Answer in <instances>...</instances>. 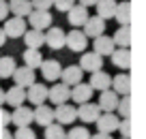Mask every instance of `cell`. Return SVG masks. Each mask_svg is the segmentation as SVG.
<instances>
[{"instance_id":"30bf717a","label":"cell","mask_w":146,"mask_h":139,"mask_svg":"<svg viewBox=\"0 0 146 139\" xmlns=\"http://www.w3.org/2000/svg\"><path fill=\"white\" fill-rule=\"evenodd\" d=\"M82 32L86 36H92V39L99 36V34H103V32H105V19L99 17V15H95V17L88 15L86 22H84V26H82Z\"/></svg>"},{"instance_id":"5b68a950","label":"cell","mask_w":146,"mask_h":139,"mask_svg":"<svg viewBox=\"0 0 146 139\" xmlns=\"http://www.w3.org/2000/svg\"><path fill=\"white\" fill-rule=\"evenodd\" d=\"M78 120V116H75V107L73 105H67V103H60L56 105L54 109V122H58V124H73V122Z\"/></svg>"},{"instance_id":"4316f807","label":"cell","mask_w":146,"mask_h":139,"mask_svg":"<svg viewBox=\"0 0 146 139\" xmlns=\"http://www.w3.org/2000/svg\"><path fill=\"white\" fill-rule=\"evenodd\" d=\"M116 47H129L131 45V26H120L112 36Z\"/></svg>"},{"instance_id":"60d3db41","label":"cell","mask_w":146,"mask_h":139,"mask_svg":"<svg viewBox=\"0 0 146 139\" xmlns=\"http://www.w3.org/2000/svg\"><path fill=\"white\" fill-rule=\"evenodd\" d=\"M0 139H13V133H11L7 126H2V128H0Z\"/></svg>"},{"instance_id":"3957f363","label":"cell","mask_w":146,"mask_h":139,"mask_svg":"<svg viewBox=\"0 0 146 139\" xmlns=\"http://www.w3.org/2000/svg\"><path fill=\"white\" fill-rule=\"evenodd\" d=\"M26 17H28V22H30V28H36V30H45V28L52 26V13L50 11L32 9Z\"/></svg>"},{"instance_id":"d590c367","label":"cell","mask_w":146,"mask_h":139,"mask_svg":"<svg viewBox=\"0 0 146 139\" xmlns=\"http://www.w3.org/2000/svg\"><path fill=\"white\" fill-rule=\"evenodd\" d=\"M116 130H120L123 137H131V122H129V118H120L118 120V128Z\"/></svg>"},{"instance_id":"7402d4cb","label":"cell","mask_w":146,"mask_h":139,"mask_svg":"<svg viewBox=\"0 0 146 139\" xmlns=\"http://www.w3.org/2000/svg\"><path fill=\"white\" fill-rule=\"evenodd\" d=\"M88 84H90L92 90H99V92H101V90H108L110 86H112V77H110L105 71L99 69V71L90 73V81H88Z\"/></svg>"},{"instance_id":"f6af8a7d","label":"cell","mask_w":146,"mask_h":139,"mask_svg":"<svg viewBox=\"0 0 146 139\" xmlns=\"http://www.w3.org/2000/svg\"><path fill=\"white\" fill-rule=\"evenodd\" d=\"M0 105H5V90L0 88Z\"/></svg>"},{"instance_id":"44dd1931","label":"cell","mask_w":146,"mask_h":139,"mask_svg":"<svg viewBox=\"0 0 146 139\" xmlns=\"http://www.w3.org/2000/svg\"><path fill=\"white\" fill-rule=\"evenodd\" d=\"M22 39H24V43H26V47H35V49H39V47L45 43V32L36 30V28H30V30H24Z\"/></svg>"},{"instance_id":"d6986e66","label":"cell","mask_w":146,"mask_h":139,"mask_svg":"<svg viewBox=\"0 0 146 139\" xmlns=\"http://www.w3.org/2000/svg\"><path fill=\"white\" fill-rule=\"evenodd\" d=\"M26 101V88H19V86H11L5 92V103L11 107H19Z\"/></svg>"},{"instance_id":"7c38bea8","label":"cell","mask_w":146,"mask_h":139,"mask_svg":"<svg viewBox=\"0 0 146 139\" xmlns=\"http://www.w3.org/2000/svg\"><path fill=\"white\" fill-rule=\"evenodd\" d=\"M32 122H36L39 126H47L54 122V109L47 107L45 103L41 105H35V109H32Z\"/></svg>"},{"instance_id":"ac0fdd59","label":"cell","mask_w":146,"mask_h":139,"mask_svg":"<svg viewBox=\"0 0 146 139\" xmlns=\"http://www.w3.org/2000/svg\"><path fill=\"white\" fill-rule=\"evenodd\" d=\"M67 15H69V24H71L73 28H80V26H84V22H86V17H88V7H84V5H73L71 9L67 11Z\"/></svg>"},{"instance_id":"836d02e7","label":"cell","mask_w":146,"mask_h":139,"mask_svg":"<svg viewBox=\"0 0 146 139\" xmlns=\"http://www.w3.org/2000/svg\"><path fill=\"white\" fill-rule=\"evenodd\" d=\"M64 139H90V133H88L86 126H73V128L64 135Z\"/></svg>"},{"instance_id":"2e32d148","label":"cell","mask_w":146,"mask_h":139,"mask_svg":"<svg viewBox=\"0 0 146 139\" xmlns=\"http://www.w3.org/2000/svg\"><path fill=\"white\" fill-rule=\"evenodd\" d=\"M118 96L120 94H116L112 88H108V90H101V96H99V109L101 111H116V105H118Z\"/></svg>"},{"instance_id":"603a6c76","label":"cell","mask_w":146,"mask_h":139,"mask_svg":"<svg viewBox=\"0 0 146 139\" xmlns=\"http://www.w3.org/2000/svg\"><path fill=\"white\" fill-rule=\"evenodd\" d=\"M82 75H84V71L80 69V64H71V67H67V69H62V71H60L62 84H67V86L80 84V81H82Z\"/></svg>"},{"instance_id":"8992f818","label":"cell","mask_w":146,"mask_h":139,"mask_svg":"<svg viewBox=\"0 0 146 139\" xmlns=\"http://www.w3.org/2000/svg\"><path fill=\"white\" fill-rule=\"evenodd\" d=\"M13 81H15V86H19V88H28L30 84H35L36 81V77H35V69H30V67H15V71H13Z\"/></svg>"},{"instance_id":"7bdbcfd3","label":"cell","mask_w":146,"mask_h":139,"mask_svg":"<svg viewBox=\"0 0 146 139\" xmlns=\"http://www.w3.org/2000/svg\"><path fill=\"white\" fill-rule=\"evenodd\" d=\"M97 0H80V5H84V7H92Z\"/></svg>"},{"instance_id":"b9f144b4","label":"cell","mask_w":146,"mask_h":139,"mask_svg":"<svg viewBox=\"0 0 146 139\" xmlns=\"http://www.w3.org/2000/svg\"><path fill=\"white\" fill-rule=\"evenodd\" d=\"M90 139H112V137H110V133H99L97 130L95 135H90Z\"/></svg>"},{"instance_id":"8d00e7d4","label":"cell","mask_w":146,"mask_h":139,"mask_svg":"<svg viewBox=\"0 0 146 139\" xmlns=\"http://www.w3.org/2000/svg\"><path fill=\"white\" fill-rule=\"evenodd\" d=\"M32 9H41V11H50L54 7V0H30Z\"/></svg>"},{"instance_id":"484cf974","label":"cell","mask_w":146,"mask_h":139,"mask_svg":"<svg viewBox=\"0 0 146 139\" xmlns=\"http://www.w3.org/2000/svg\"><path fill=\"white\" fill-rule=\"evenodd\" d=\"M114 19L120 24V26H129V24H131V2H129V0H125V2H116Z\"/></svg>"},{"instance_id":"52a82bcc","label":"cell","mask_w":146,"mask_h":139,"mask_svg":"<svg viewBox=\"0 0 146 139\" xmlns=\"http://www.w3.org/2000/svg\"><path fill=\"white\" fill-rule=\"evenodd\" d=\"M24 30H26V19L24 17H11V19H5V28H2V32L7 34V39H19V36L24 34Z\"/></svg>"},{"instance_id":"cb8c5ba5","label":"cell","mask_w":146,"mask_h":139,"mask_svg":"<svg viewBox=\"0 0 146 139\" xmlns=\"http://www.w3.org/2000/svg\"><path fill=\"white\" fill-rule=\"evenodd\" d=\"M114 41H112V36H108V34H99V36H95V43H92V49L97 51V54H101V56H110L112 51H114Z\"/></svg>"},{"instance_id":"8fae6325","label":"cell","mask_w":146,"mask_h":139,"mask_svg":"<svg viewBox=\"0 0 146 139\" xmlns=\"http://www.w3.org/2000/svg\"><path fill=\"white\" fill-rule=\"evenodd\" d=\"M69 94H71V86H67V84H56V86H52V88H47V99L54 105L67 103Z\"/></svg>"},{"instance_id":"d4e9b609","label":"cell","mask_w":146,"mask_h":139,"mask_svg":"<svg viewBox=\"0 0 146 139\" xmlns=\"http://www.w3.org/2000/svg\"><path fill=\"white\" fill-rule=\"evenodd\" d=\"M110 88L114 90L116 94H131V77L127 75V73H120V75H116L114 79H112V86Z\"/></svg>"},{"instance_id":"4fadbf2b","label":"cell","mask_w":146,"mask_h":139,"mask_svg":"<svg viewBox=\"0 0 146 139\" xmlns=\"http://www.w3.org/2000/svg\"><path fill=\"white\" fill-rule=\"evenodd\" d=\"M39 69H41V75H43L45 81H58L60 79L62 67H60L58 60H43V62L39 64Z\"/></svg>"},{"instance_id":"e575fe53","label":"cell","mask_w":146,"mask_h":139,"mask_svg":"<svg viewBox=\"0 0 146 139\" xmlns=\"http://www.w3.org/2000/svg\"><path fill=\"white\" fill-rule=\"evenodd\" d=\"M13 139H36V133L30 126H17V130L13 133Z\"/></svg>"},{"instance_id":"ab89813d","label":"cell","mask_w":146,"mask_h":139,"mask_svg":"<svg viewBox=\"0 0 146 139\" xmlns=\"http://www.w3.org/2000/svg\"><path fill=\"white\" fill-rule=\"evenodd\" d=\"M7 15H9V5H7V0H0V22H5Z\"/></svg>"},{"instance_id":"277c9868","label":"cell","mask_w":146,"mask_h":139,"mask_svg":"<svg viewBox=\"0 0 146 139\" xmlns=\"http://www.w3.org/2000/svg\"><path fill=\"white\" fill-rule=\"evenodd\" d=\"M80 69H82V71H88V73L103 69V56L97 54L95 49L92 51H84L82 58H80Z\"/></svg>"},{"instance_id":"d6a6232c","label":"cell","mask_w":146,"mask_h":139,"mask_svg":"<svg viewBox=\"0 0 146 139\" xmlns=\"http://www.w3.org/2000/svg\"><path fill=\"white\" fill-rule=\"evenodd\" d=\"M116 111H118V116H120V118H129V113H131V96H129V94L118 96Z\"/></svg>"},{"instance_id":"ee69618b","label":"cell","mask_w":146,"mask_h":139,"mask_svg":"<svg viewBox=\"0 0 146 139\" xmlns=\"http://www.w3.org/2000/svg\"><path fill=\"white\" fill-rule=\"evenodd\" d=\"M5 43H7V34L2 32V28H0V47H2Z\"/></svg>"},{"instance_id":"f1b7e54d","label":"cell","mask_w":146,"mask_h":139,"mask_svg":"<svg viewBox=\"0 0 146 139\" xmlns=\"http://www.w3.org/2000/svg\"><path fill=\"white\" fill-rule=\"evenodd\" d=\"M97 15L103 19L114 17V11H116V0H97Z\"/></svg>"},{"instance_id":"ba28073f","label":"cell","mask_w":146,"mask_h":139,"mask_svg":"<svg viewBox=\"0 0 146 139\" xmlns=\"http://www.w3.org/2000/svg\"><path fill=\"white\" fill-rule=\"evenodd\" d=\"M43 32H45V45L50 47V49H62L64 47V30L62 28L50 26Z\"/></svg>"},{"instance_id":"f546056e","label":"cell","mask_w":146,"mask_h":139,"mask_svg":"<svg viewBox=\"0 0 146 139\" xmlns=\"http://www.w3.org/2000/svg\"><path fill=\"white\" fill-rule=\"evenodd\" d=\"M43 62V56L39 49H35V47H26V51H24V64L30 69H39V64Z\"/></svg>"},{"instance_id":"5bb4252c","label":"cell","mask_w":146,"mask_h":139,"mask_svg":"<svg viewBox=\"0 0 146 139\" xmlns=\"http://www.w3.org/2000/svg\"><path fill=\"white\" fill-rule=\"evenodd\" d=\"M26 99H28V103H32V105H41V103H45V99H47V86L45 84H30L28 86V92H26Z\"/></svg>"},{"instance_id":"4dcf8cb0","label":"cell","mask_w":146,"mask_h":139,"mask_svg":"<svg viewBox=\"0 0 146 139\" xmlns=\"http://www.w3.org/2000/svg\"><path fill=\"white\" fill-rule=\"evenodd\" d=\"M15 67H17V64H15V60L11 58V56H0V77H2V79L13 75Z\"/></svg>"},{"instance_id":"1f68e13d","label":"cell","mask_w":146,"mask_h":139,"mask_svg":"<svg viewBox=\"0 0 146 139\" xmlns=\"http://www.w3.org/2000/svg\"><path fill=\"white\" fill-rule=\"evenodd\" d=\"M45 128V139H64V128H62V124H58V122H52V124H47V126H43Z\"/></svg>"},{"instance_id":"83f0119b","label":"cell","mask_w":146,"mask_h":139,"mask_svg":"<svg viewBox=\"0 0 146 139\" xmlns=\"http://www.w3.org/2000/svg\"><path fill=\"white\" fill-rule=\"evenodd\" d=\"M7 5H9V11L13 15H17V17H26V15L32 11L30 0H11V2H7Z\"/></svg>"},{"instance_id":"74e56055","label":"cell","mask_w":146,"mask_h":139,"mask_svg":"<svg viewBox=\"0 0 146 139\" xmlns=\"http://www.w3.org/2000/svg\"><path fill=\"white\" fill-rule=\"evenodd\" d=\"M73 5H75V0H54V7L60 11V13H62V11L67 13V11L71 9Z\"/></svg>"},{"instance_id":"9a60e30c","label":"cell","mask_w":146,"mask_h":139,"mask_svg":"<svg viewBox=\"0 0 146 139\" xmlns=\"http://www.w3.org/2000/svg\"><path fill=\"white\" fill-rule=\"evenodd\" d=\"M92 92L95 90L90 88V84H84V81H80V84L73 86L71 94H69V99L73 101V103H86V101L92 99Z\"/></svg>"},{"instance_id":"7a4b0ae2","label":"cell","mask_w":146,"mask_h":139,"mask_svg":"<svg viewBox=\"0 0 146 139\" xmlns=\"http://www.w3.org/2000/svg\"><path fill=\"white\" fill-rule=\"evenodd\" d=\"M118 120H120V118L116 116L114 111H101L99 118L95 120L97 130H99V133H110V135H112L116 128H118Z\"/></svg>"},{"instance_id":"f35d334b","label":"cell","mask_w":146,"mask_h":139,"mask_svg":"<svg viewBox=\"0 0 146 139\" xmlns=\"http://www.w3.org/2000/svg\"><path fill=\"white\" fill-rule=\"evenodd\" d=\"M11 124V111H7L2 105H0V128L2 126H9Z\"/></svg>"},{"instance_id":"e0dca14e","label":"cell","mask_w":146,"mask_h":139,"mask_svg":"<svg viewBox=\"0 0 146 139\" xmlns=\"http://www.w3.org/2000/svg\"><path fill=\"white\" fill-rule=\"evenodd\" d=\"M30 122H32V109L30 107H26V105L13 107L11 124H15V126H30Z\"/></svg>"},{"instance_id":"bcb514c9","label":"cell","mask_w":146,"mask_h":139,"mask_svg":"<svg viewBox=\"0 0 146 139\" xmlns=\"http://www.w3.org/2000/svg\"><path fill=\"white\" fill-rule=\"evenodd\" d=\"M120 139H129V137H120Z\"/></svg>"},{"instance_id":"ffe728a7","label":"cell","mask_w":146,"mask_h":139,"mask_svg":"<svg viewBox=\"0 0 146 139\" xmlns=\"http://www.w3.org/2000/svg\"><path fill=\"white\" fill-rule=\"evenodd\" d=\"M112 62H114L116 69H129L131 67V51H129V47H114V51H112Z\"/></svg>"},{"instance_id":"6da1fadb","label":"cell","mask_w":146,"mask_h":139,"mask_svg":"<svg viewBox=\"0 0 146 139\" xmlns=\"http://www.w3.org/2000/svg\"><path fill=\"white\" fill-rule=\"evenodd\" d=\"M64 47H69L71 51L80 54L88 47V36L84 34L82 30H71V32H64Z\"/></svg>"},{"instance_id":"9c48e42d","label":"cell","mask_w":146,"mask_h":139,"mask_svg":"<svg viewBox=\"0 0 146 139\" xmlns=\"http://www.w3.org/2000/svg\"><path fill=\"white\" fill-rule=\"evenodd\" d=\"M101 109L97 103H90V101H86V103H80V107L75 109V116L80 118V120H84L86 124H90V122H95L97 118H99Z\"/></svg>"}]
</instances>
